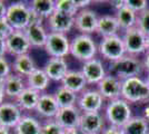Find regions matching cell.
Returning <instances> with one entry per match:
<instances>
[{"mask_svg":"<svg viewBox=\"0 0 149 134\" xmlns=\"http://www.w3.org/2000/svg\"><path fill=\"white\" fill-rule=\"evenodd\" d=\"M60 107L58 106L54 94H40V98L36 107V112L46 119H55Z\"/></svg>","mask_w":149,"mask_h":134,"instance_id":"d6986e66","label":"cell"},{"mask_svg":"<svg viewBox=\"0 0 149 134\" xmlns=\"http://www.w3.org/2000/svg\"><path fill=\"white\" fill-rule=\"evenodd\" d=\"M7 54V46H6V40L0 39V57H5Z\"/></svg>","mask_w":149,"mask_h":134,"instance_id":"b9f144b4","label":"cell"},{"mask_svg":"<svg viewBox=\"0 0 149 134\" xmlns=\"http://www.w3.org/2000/svg\"><path fill=\"white\" fill-rule=\"evenodd\" d=\"M101 134H125L123 132V130L119 128H116V126H108V128H105V130L102 131Z\"/></svg>","mask_w":149,"mask_h":134,"instance_id":"74e56055","label":"cell"},{"mask_svg":"<svg viewBox=\"0 0 149 134\" xmlns=\"http://www.w3.org/2000/svg\"><path fill=\"white\" fill-rule=\"evenodd\" d=\"M98 53L110 63L119 60L127 54L123 37H119L118 35H116V36L101 38L98 45Z\"/></svg>","mask_w":149,"mask_h":134,"instance_id":"8992f818","label":"cell"},{"mask_svg":"<svg viewBox=\"0 0 149 134\" xmlns=\"http://www.w3.org/2000/svg\"><path fill=\"white\" fill-rule=\"evenodd\" d=\"M78 130L81 134H101L105 130V119L100 112L82 113Z\"/></svg>","mask_w":149,"mask_h":134,"instance_id":"7c38bea8","label":"cell"},{"mask_svg":"<svg viewBox=\"0 0 149 134\" xmlns=\"http://www.w3.org/2000/svg\"><path fill=\"white\" fill-rule=\"evenodd\" d=\"M7 10H8V6L6 5V2L0 0V19L6 18Z\"/></svg>","mask_w":149,"mask_h":134,"instance_id":"ab89813d","label":"cell"},{"mask_svg":"<svg viewBox=\"0 0 149 134\" xmlns=\"http://www.w3.org/2000/svg\"><path fill=\"white\" fill-rule=\"evenodd\" d=\"M93 4L91 0H76V6L79 10L82 9H87L88 7Z\"/></svg>","mask_w":149,"mask_h":134,"instance_id":"f35d334b","label":"cell"},{"mask_svg":"<svg viewBox=\"0 0 149 134\" xmlns=\"http://www.w3.org/2000/svg\"><path fill=\"white\" fill-rule=\"evenodd\" d=\"M104 102L105 98L102 97L98 89H87L84 91L80 97L78 98L77 105L82 113H95L100 112Z\"/></svg>","mask_w":149,"mask_h":134,"instance_id":"9c48e42d","label":"cell"},{"mask_svg":"<svg viewBox=\"0 0 149 134\" xmlns=\"http://www.w3.org/2000/svg\"><path fill=\"white\" fill-rule=\"evenodd\" d=\"M145 82L147 83V85L149 86V73L147 74V76H146V79H145Z\"/></svg>","mask_w":149,"mask_h":134,"instance_id":"c3c4849f","label":"cell"},{"mask_svg":"<svg viewBox=\"0 0 149 134\" xmlns=\"http://www.w3.org/2000/svg\"><path fill=\"white\" fill-rule=\"evenodd\" d=\"M62 134H81L78 128H65Z\"/></svg>","mask_w":149,"mask_h":134,"instance_id":"f6af8a7d","label":"cell"},{"mask_svg":"<svg viewBox=\"0 0 149 134\" xmlns=\"http://www.w3.org/2000/svg\"><path fill=\"white\" fill-rule=\"evenodd\" d=\"M136 27L139 28L146 36L149 35V8L137 15Z\"/></svg>","mask_w":149,"mask_h":134,"instance_id":"836d02e7","label":"cell"},{"mask_svg":"<svg viewBox=\"0 0 149 134\" xmlns=\"http://www.w3.org/2000/svg\"><path fill=\"white\" fill-rule=\"evenodd\" d=\"M116 18L118 20V24L121 29L125 32L130 29L132 27H136L137 22V13L129 9L128 7H123L116 11Z\"/></svg>","mask_w":149,"mask_h":134,"instance_id":"4dcf8cb0","label":"cell"},{"mask_svg":"<svg viewBox=\"0 0 149 134\" xmlns=\"http://www.w3.org/2000/svg\"><path fill=\"white\" fill-rule=\"evenodd\" d=\"M99 17L97 13L91 9H82L79 10L74 17V27L78 32L84 35H90L93 32H97V25H98Z\"/></svg>","mask_w":149,"mask_h":134,"instance_id":"30bf717a","label":"cell"},{"mask_svg":"<svg viewBox=\"0 0 149 134\" xmlns=\"http://www.w3.org/2000/svg\"><path fill=\"white\" fill-rule=\"evenodd\" d=\"M0 134H10V128L0 125Z\"/></svg>","mask_w":149,"mask_h":134,"instance_id":"7dc6e473","label":"cell"},{"mask_svg":"<svg viewBox=\"0 0 149 134\" xmlns=\"http://www.w3.org/2000/svg\"><path fill=\"white\" fill-rule=\"evenodd\" d=\"M44 48L50 57L65 58L70 54V40L65 34L49 32Z\"/></svg>","mask_w":149,"mask_h":134,"instance_id":"ba28073f","label":"cell"},{"mask_svg":"<svg viewBox=\"0 0 149 134\" xmlns=\"http://www.w3.org/2000/svg\"><path fill=\"white\" fill-rule=\"evenodd\" d=\"M44 70L50 81L61 82L63 77L69 72L68 64L65 58H55L50 57L44 66Z\"/></svg>","mask_w":149,"mask_h":134,"instance_id":"ac0fdd59","label":"cell"},{"mask_svg":"<svg viewBox=\"0 0 149 134\" xmlns=\"http://www.w3.org/2000/svg\"><path fill=\"white\" fill-rule=\"evenodd\" d=\"M39 98H40V93L37 91H33V89L27 88L20 94V95L15 100L16 104L18 105L21 109H25V111H32L37 107V104L39 102Z\"/></svg>","mask_w":149,"mask_h":134,"instance_id":"4316f807","label":"cell"},{"mask_svg":"<svg viewBox=\"0 0 149 134\" xmlns=\"http://www.w3.org/2000/svg\"><path fill=\"white\" fill-rule=\"evenodd\" d=\"M110 5H111V6L116 9V11H117L119 9H121L123 7H125V0H112V1H110Z\"/></svg>","mask_w":149,"mask_h":134,"instance_id":"60d3db41","label":"cell"},{"mask_svg":"<svg viewBox=\"0 0 149 134\" xmlns=\"http://www.w3.org/2000/svg\"><path fill=\"white\" fill-rule=\"evenodd\" d=\"M87 85V81L84 76V74L81 73V70H69L67 75L61 81L62 87L69 89L76 94L84 92V89L86 88Z\"/></svg>","mask_w":149,"mask_h":134,"instance_id":"44dd1931","label":"cell"},{"mask_svg":"<svg viewBox=\"0 0 149 134\" xmlns=\"http://www.w3.org/2000/svg\"><path fill=\"white\" fill-rule=\"evenodd\" d=\"M6 19L15 30H25L31 21V10L25 1H17L8 5Z\"/></svg>","mask_w":149,"mask_h":134,"instance_id":"5b68a950","label":"cell"},{"mask_svg":"<svg viewBox=\"0 0 149 134\" xmlns=\"http://www.w3.org/2000/svg\"><path fill=\"white\" fill-rule=\"evenodd\" d=\"M30 9L42 19H48L56 11V1L54 0H32L29 4Z\"/></svg>","mask_w":149,"mask_h":134,"instance_id":"f1b7e54d","label":"cell"},{"mask_svg":"<svg viewBox=\"0 0 149 134\" xmlns=\"http://www.w3.org/2000/svg\"><path fill=\"white\" fill-rule=\"evenodd\" d=\"M81 115L82 112L78 109V106L65 107L59 109L55 120L63 128H78L80 124Z\"/></svg>","mask_w":149,"mask_h":134,"instance_id":"e0dca14e","label":"cell"},{"mask_svg":"<svg viewBox=\"0 0 149 134\" xmlns=\"http://www.w3.org/2000/svg\"><path fill=\"white\" fill-rule=\"evenodd\" d=\"M54 96H55L57 104H58V106L60 109L76 106V103L78 102L77 94L71 92V91H69V89L65 88V87H62V86L57 88Z\"/></svg>","mask_w":149,"mask_h":134,"instance_id":"f546056e","label":"cell"},{"mask_svg":"<svg viewBox=\"0 0 149 134\" xmlns=\"http://www.w3.org/2000/svg\"><path fill=\"white\" fill-rule=\"evenodd\" d=\"M48 27L50 32L66 35L74 27V17L60 11H55L48 18Z\"/></svg>","mask_w":149,"mask_h":134,"instance_id":"2e32d148","label":"cell"},{"mask_svg":"<svg viewBox=\"0 0 149 134\" xmlns=\"http://www.w3.org/2000/svg\"><path fill=\"white\" fill-rule=\"evenodd\" d=\"M125 6L128 7L132 11L138 15L143 10L148 9V1L147 0H125Z\"/></svg>","mask_w":149,"mask_h":134,"instance_id":"e575fe53","label":"cell"},{"mask_svg":"<svg viewBox=\"0 0 149 134\" xmlns=\"http://www.w3.org/2000/svg\"><path fill=\"white\" fill-rule=\"evenodd\" d=\"M5 84V94L9 98L16 100L26 88H27V83L25 82L24 77L19 76L15 73L9 74L8 76L3 79Z\"/></svg>","mask_w":149,"mask_h":134,"instance_id":"ffe728a7","label":"cell"},{"mask_svg":"<svg viewBox=\"0 0 149 134\" xmlns=\"http://www.w3.org/2000/svg\"><path fill=\"white\" fill-rule=\"evenodd\" d=\"M13 131L15 134H41V123L33 116L22 115Z\"/></svg>","mask_w":149,"mask_h":134,"instance_id":"484cf974","label":"cell"},{"mask_svg":"<svg viewBox=\"0 0 149 134\" xmlns=\"http://www.w3.org/2000/svg\"><path fill=\"white\" fill-rule=\"evenodd\" d=\"M123 81L112 74H107L106 77L98 84V91L107 101H115L121 97Z\"/></svg>","mask_w":149,"mask_h":134,"instance_id":"4fadbf2b","label":"cell"},{"mask_svg":"<svg viewBox=\"0 0 149 134\" xmlns=\"http://www.w3.org/2000/svg\"><path fill=\"white\" fill-rule=\"evenodd\" d=\"M121 98L129 103H149V86L139 76L123 81Z\"/></svg>","mask_w":149,"mask_h":134,"instance_id":"6da1fadb","label":"cell"},{"mask_svg":"<svg viewBox=\"0 0 149 134\" xmlns=\"http://www.w3.org/2000/svg\"><path fill=\"white\" fill-rule=\"evenodd\" d=\"M147 51H149V35L147 36Z\"/></svg>","mask_w":149,"mask_h":134,"instance_id":"681fc988","label":"cell"},{"mask_svg":"<svg viewBox=\"0 0 149 134\" xmlns=\"http://www.w3.org/2000/svg\"><path fill=\"white\" fill-rule=\"evenodd\" d=\"M56 11H60L76 17L79 9L76 6V0H57Z\"/></svg>","mask_w":149,"mask_h":134,"instance_id":"1f68e13d","label":"cell"},{"mask_svg":"<svg viewBox=\"0 0 149 134\" xmlns=\"http://www.w3.org/2000/svg\"><path fill=\"white\" fill-rule=\"evenodd\" d=\"M121 130L125 134H149V122L143 116H132Z\"/></svg>","mask_w":149,"mask_h":134,"instance_id":"83f0119b","label":"cell"},{"mask_svg":"<svg viewBox=\"0 0 149 134\" xmlns=\"http://www.w3.org/2000/svg\"><path fill=\"white\" fill-rule=\"evenodd\" d=\"M98 53V45L90 35L80 34L70 41V55L82 63L96 58Z\"/></svg>","mask_w":149,"mask_h":134,"instance_id":"3957f363","label":"cell"},{"mask_svg":"<svg viewBox=\"0 0 149 134\" xmlns=\"http://www.w3.org/2000/svg\"><path fill=\"white\" fill-rule=\"evenodd\" d=\"M126 53L131 56H137L147 53V36L139 28L132 27L126 30L123 36Z\"/></svg>","mask_w":149,"mask_h":134,"instance_id":"52a82bcc","label":"cell"},{"mask_svg":"<svg viewBox=\"0 0 149 134\" xmlns=\"http://www.w3.org/2000/svg\"><path fill=\"white\" fill-rule=\"evenodd\" d=\"M105 115L110 125L123 128L132 117L130 104L121 97L115 101H110L106 106Z\"/></svg>","mask_w":149,"mask_h":134,"instance_id":"7a4b0ae2","label":"cell"},{"mask_svg":"<svg viewBox=\"0 0 149 134\" xmlns=\"http://www.w3.org/2000/svg\"><path fill=\"white\" fill-rule=\"evenodd\" d=\"M143 65V68L149 73V51H147V53H146V55H145Z\"/></svg>","mask_w":149,"mask_h":134,"instance_id":"ee69618b","label":"cell"},{"mask_svg":"<svg viewBox=\"0 0 149 134\" xmlns=\"http://www.w3.org/2000/svg\"><path fill=\"white\" fill-rule=\"evenodd\" d=\"M49 82V77L47 76L44 68H37L33 73H31L26 79L27 87L33 89V91H37L39 93L44 92V91L48 88Z\"/></svg>","mask_w":149,"mask_h":134,"instance_id":"d4e9b609","label":"cell"},{"mask_svg":"<svg viewBox=\"0 0 149 134\" xmlns=\"http://www.w3.org/2000/svg\"><path fill=\"white\" fill-rule=\"evenodd\" d=\"M13 73L21 77H28L31 73L37 69L33 58L29 54H25L18 57H15L13 63Z\"/></svg>","mask_w":149,"mask_h":134,"instance_id":"cb8c5ba5","label":"cell"},{"mask_svg":"<svg viewBox=\"0 0 149 134\" xmlns=\"http://www.w3.org/2000/svg\"><path fill=\"white\" fill-rule=\"evenodd\" d=\"M24 32L30 43L31 47H38V48L45 47L49 32H47L42 24H30Z\"/></svg>","mask_w":149,"mask_h":134,"instance_id":"7402d4cb","label":"cell"},{"mask_svg":"<svg viewBox=\"0 0 149 134\" xmlns=\"http://www.w3.org/2000/svg\"><path fill=\"white\" fill-rule=\"evenodd\" d=\"M143 63L136 57L126 54L124 57L110 64V72L112 75L118 77L120 81H125L130 77L139 76L143 72Z\"/></svg>","mask_w":149,"mask_h":134,"instance_id":"277c9868","label":"cell"},{"mask_svg":"<svg viewBox=\"0 0 149 134\" xmlns=\"http://www.w3.org/2000/svg\"><path fill=\"white\" fill-rule=\"evenodd\" d=\"M63 130L55 119H47L41 124V134H62Z\"/></svg>","mask_w":149,"mask_h":134,"instance_id":"d6a6232c","label":"cell"},{"mask_svg":"<svg viewBox=\"0 0 149 134\" xmlns=\"http://www.w3.org/2000/svg\"><path fill=\"white\" fill-rule=\"evenodd\" d=\"M119 29H120V26H119L116 16L104 15L99 17L98 25H97V32L102 38L116 36Z\"/></svg>","mask_w":149,"mask_h":134,"instance_id":"603a6c76","label":"cell"},{"mask_svg":"<svg viewBox=\"0 0 149 134\" xmlns=\"http://www.w3.org/2000/svg\"><path fill=\"white\" fill-rule=\"evenodd\" d=\"M7 53L18 57L25 54H29L31 45L26 36L25 32L22 30H15V32L6 39Z\"/></svg>","mask_w":149,"mask_h":134,"instance_id":"8fae6325","label":"cell"},{"mask_svg":"<svg viewBox=\"0 0 149 134\" xmlns=\"http://www.w3.org/2000/svg\"><path fill=\"white\" fill-rule=\"evenodd\" d=\"M81 73L84 74L87 83L90 85H98L107 75L102 62L98 58H93L91 60L84 63L81 67Z\"/></svg>","mask_w":149,"mask_h":134,"instance_id":"9a60e30c","label":"cell"},{"mask_svg":"<svg viewBox=\"0 0 149 134\" xmlns=\"http://www.w3.org/2000/svg\"><path fill=\"white\" fill-rule=\"evenodd\" d=\"M22 109L13 102H3L0 105V125L15 128L22 117Z\"/></svg>","mask_w":149,"mask_h":134,"instance_id":"5bb4252c","label":"cell"},{"mask_svg":"<svg viewBox=\"0 0 149 134\" xmlns=\"http://www.w3.org/2000/svg\"><path fill=\"white\" fill-rule=\"evenodd\" d=\"M5 84H3V79L0 78V105L3 103V98H5Z\"/></svg>","mask_w":149,"mask_h":134,"instance_id":"7bdbcfd3","label":"cell"},{"mask_svg":"<svg viewBox=\"0 0 149 134\" xmlns=\"http://www.w3.org/2000/svg\"><path fill=\"white\" fill-rule=\"evenodd\" d=\"M13 32H15V29L8 22V20L6 18L0 19V39L6 40Z\"/></svg>","mask_w":149,"mask_h":134,"instance_id":"d590c367","label":"cell"},{"mask_svg":"<svg viewBox=\"0 0 149 134\" xmlns=\"http://www.w3.org/2000/svg\"><path fill=\"white\" fill-rule=\"evenodd\" d=\"M143 116L149 122V104L145 107V109H143Z\"/></svg>","mask_w":149,"mask_h":134,"instance_id":"bcb514c9","label":"cell"},{"mask_svg":"<svg viewBox=\"0 0 149 134\" xmlns=\"http://www.w3.org/2000/svg\"><path fill=\"white\" fill-rule=\"evenodd\" d=\"M9 74H11V66L6 57H0V78L5 79Z\"/></svg>","mask_w":149,"mask_h":134,"instance_id":"8d00e7d4","label":"cell"}]
</instances>
